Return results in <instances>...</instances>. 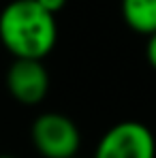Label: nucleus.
I'll use <instances>...</instances> for the list:
<instances>
[{"instance_id": "20e7f679", "label": "nucleus", "mask_w": 156, "mask_h": 158, "mask_svg": "<svg viewBox=\"0 0 156 158\" xmlns=\"http://www.w3.org/2000/svg\"><path fill=\"white\" fill-rule=\"evenodd\" d=\"M6 88L22 105H39L49 90V75L43 60H15L6 71Z\"/></svg>"}, {"instance_id": "0eeeda50", "label": "nucleus", "mask_w": 156, "mask_h": 158, "mask_svg": "<svg viewBox=\"0 0 156 158\" xmlns=\"http://www.w3.org/2000/svg\"><path fill=\"white\" fill-rule=\"evenodd\" d=\"M47 13H52V15H56L60 9H64V4H66V0H36Z\"/></svg>"}, {"instance_id": "423d86ee", "label": "nucleus", "mask_w": 156, "mask_h": 158, "mask_svg": "<svg viewBox=\"0 0 156 158\" xmlns=\"http://www.w3.org/2000/svg\"><path fill=\"white\" fill-rule=\"evenodd\" d=\"M145 58H148L150 66L156 71V32L148 36V43H145Z\"/></svg>"}, {"instance_id": "f257e3e1", "label": "nucleus", "mask_w": 156, "mask_h": 158, "mask_svg": "<svg viewBox=\"0 0 156 158\" xmlns=\"http://www.w3.org/2000/svg\"><path fill=\"white\" fill-rule=\"evenodd\" d=\"M0 41L15 60H43L58 41L56 17L36 0H13L0 13Z\"/></svg>"}, {"instance_id": "6e6552de", "label": "nucleus", "mask_w": 156, "mask_h": 158, "mask_svg": "<svg viewBox=\"0 0 156 158\" xmlns=\"http://www.w3.org/2000/svg\"><path fill=\"white\" fill-rule=\"evenodd\" d=\"M0 158H17V156H13V154H0Z\"/></svg>"}, {"instance_id": "f03ea898", "label": "nucleus", "mask_w": 156, "mask_h": 158, "mask_svg": "<svg viewBox=\"0 0 156 158\" xmlns=\"http://www.w3.org/2000/svg\"><path fill=\"white\" fill-rule=\"evenodd\" d=\"M30 139L43 158H73L81 145L77 124L69 115L56 111L41 113L32 122Z\"/></svg>"}, {"instance_id": "39448f33", "label": "nucleus", "mask_w": 156, "mask_h": 158, "mask_svg": "<svg viewBox=\"0 0 156 158\" xmlns=\"http://www.w3.org/2000/svg\"><path fill=\"white\" fill-rule=\"evenodd\" d=\"M122 17L126 26L139 34L156 32V0H122Z\"/></svg>"}, {"instance_id": "7ed1b4c3", "label": "nucleus", "mask_w": 156, "mask_h": 158, "mask_svg": "<svg viewBox=\"0 0 156 158\" xmlns=\"http://www.w3.org/2000/svg\"><path fill=\"white\" fill-rule=\"evenodd\" d=\"M94 158H156V139L141 122H118L96 143Z\"/></svg>"}, {"instance_id": "1a4fd4ad", "label": "nucleus", "mask_w": 156, "mask_h": 158, "mask_svg": "<svg viewBox=\"0 0 156 158\" xmlns=\"http://www.w3.org/2000/svg\"><path fill=\"white\" fill-rule=\"evenodd\" d=\"M73 158H79V156H73Z\"/></svg>"}]
</instances>
